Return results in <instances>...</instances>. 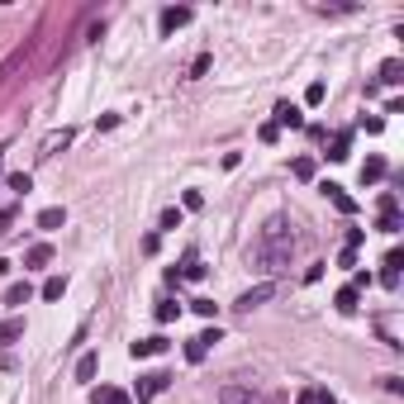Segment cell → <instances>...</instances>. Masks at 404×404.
Wrapping results in <instances>:
<instances>
[{
	"label": "cell",
	"mask_w": 404,
	"mask_h": 404,
	"mask_svg": "<svg viewBox=\"0 0 404 404\" xmlns=\"http://www.w3.org/2000/svg\"><path fill=\"white\" fill-rule=\"evenodd\" d=\"M190 309H195L200 319H215V314H219V304H215V300H190Z\"/></svg>",
	"instance_id": "obj_29"
},
{
	"label": "cell",
	"mask_w": 404,
	"mask_h": 404,
	"mask_svg": "<svg viewBox=\"0 0 404 404\" xmlns=\"http://www.w3.org/2000/svg\"><path fill=\"white\" fill-rule=\"evenodd\" d=\"M181 205H186V210H200V205H205V195H200V190H186V200H181Z\"/></svg>",
	"instance_id": "obj_35"
},
{
	"label": "cell",
	"mask_w": 404,
	"mask_h": 404,
	"mask_svg": "<svg viewBox=\"0 0 404 404\" xmlns=\"http://www.w3.org/2000/svg\"><path fill=\"white\" fill-rule=\"evenodd\" d=\"M181 24H190V5H166L162 10V33H176Z\"/></svg>",
	"instance_id": "obj_7"
},
{
	"label": "cell",
	"mask_w": 404,
	"mask_h": 404,
	"mask_svg": "<svg viewBox=\"0 0 404 404\" xmlns=\"http://www.w3.org/2000/svg\"><path fill=\"white\" fill-rule=\"evenodd\" d=\"M15 215H20V210H15V205H5V210H0V238H5V233H10V224H15Z\"/></svg>",
	"instance_id": "obj_30"
},
{
	"label": "cell",
	"mask_w": 404,
	"mask_h": 404,
	"mask_svg": "<svg viewBox=\"0 0 404 404\" xmlns=\"http://www.w3.org/2000/svg\"><path fill=\"white\" fill-rule=\"evenodd\" d=\"M362 242H366V228H348V247H352V252H357Z\"/></svg>",
	"instance_id": "obj_33"
},
{
	"label": "cell",
	"mask_w": 404,
	"mask_h": 404,
	"mask_svg": "<svg viewBox=\"0 0 404 404\" xmlns=\"http://www.w3.org/2000/svg\"><path fill=\"white\" fill-rule=\"evenodd\" d=\"M290 171H295V181H314V157H295Z\"/></svg>",
	"instance_id": "obj_28"
},
{
	"label": "cell",
	"mask_w": 404,
	"mask_h": 404,
	"mask_svg": "<svg viewBox=\"0 0 404 404\" xmlns=\"http://www.w3.org/2000/svg\"><path fill=\"white\" fill-rule=\"evenodd\" d=\"M166 385H171V376H166V371H148V376H138V404H148V400H157L162 390H166Z\"/></svg>",
	"instance_id": "obj_3"
},
{
	"label": "cell",
	"mask_w": 404,
	"mask_h": 404,
	"mask_svg": "<svg viewBox=\"0 0 404 404\" xmlns=\"http://www.w3.org/2000/svg\"><path fill=\"white\" fill-rule=\"evenodd\" d=\"M323 195H328V200H333V205H338L343 215H357V200H352V195L338 186V181H328V186H323Z\"/></svg>",
	"instance_id": "obj_9"
},
{
	"label": "cell",
	"mask_w": 404,
	"mask_h": 404,
	"mask_svg": "<svg viewBox=\"0 0 404 404\" xmlns=\"http://www.w3.org/2000/svg\"><path fill=\"white\" fill-rule=\"evenodd\" d=\"M5 186L20 190V195H29V190H33V176H29V171H15V176H5Z\"/></svg>",
	"instance_id": "obj_27"
},
{
	"label": "cell",
	"mask_w": 404,
	"mask_h": 404,
	"mask_svg": "<svg viewBox=\"0 0 404 404\" xmlns=\"http://www.w3.org/2000/svg\"><path fill=\"white\" fill-rule=\"evenodd\" d=\"M271 295H276V286H271V281H262V286H252L247 295H238V304H233V309H242V314H252V309H257V304H267Z\"/></svg>",
	"instance_id": "obj_4"
},
{
	"label": "cell",
	"mask_w": 404,
	"mask_h": 404,
	"mask_svg": "<svg viewBox=\"0 0 404 404\" xmlns=\"http://www.w3.org/2000/svg\"><path fill=\"white\" fill-rule=\"evenodd\" d=\"M0 176H5V166H0Z\"/></svg>",
	"instance_id": "obj_36"
},
{
	"label": "cell",
	"mask_w": 404,
	"mask_h": 404,
	"mask_svg": "<svg viewBox=\"0 0 404 404\" xmlns=\"http://www.w3.org/2000/svg\"><path fill=\"white\" fill-rule=\"evenodd\" d=\"M290 252H295V233H290V219L276 215L262 224V233H257V242H252V262L262 271H281L290 267Z\"/></svg>",
	"instance_id": "obj_1"
},
{
	"label": "cell",
	"mask_w": 404,
	"mask_h": 404,
	"mask_svg": "<svg viewBox=\"0 0 404 404\" xmlns=\"http://www.w3.org/2000/svg\"><path fill=\"white\" fill-rule=\"evenodd\" d=\"M380 176H385V157H366L362 162V186H376Z\"/></svg>",
	"instance_id": "obj_15"
},
{
	"label": "cell",
	"mask_w": 404,
	"mask_h": 404,
	"mask_svg": "<svg viewBox=\"0 0 404 404\" xmlns=\"http://www.w3.org/2000/svg\"><path fill=\"white\" fill-rule=\"evenodd\" d=\"M348 148H352V134H348V129H343V134H333V148H328V162H348V157H352Z\"/></svg>",
	"instance_id": "obj_17"
},
{
	"label": "cell",
	"mask_w": 404,
	"mask_h": 404,
	"mask_svg": "<svg viewBox=\"0 0 404 404\" xmlns=\"http://www.w3.org/2000/svg\"><path fill=\"white\" fill-rule=\"evenodd\" d=\"M72 138H77V134H72V129H62V134H48V138H43V157H53L57 148H67Z\"/></svg>",
	"instance_id": "obj_21"
},
{
	"label": "cell",
	"mask_w": 404,
	"mask_h": 404,
	"mask_svg": "<svg viewBox=\"0 0 404 404\" xmlns=\"http://www.w3.org/2000/svg\"><path fill=\"white\" fill-rule=\"evenodd\" d=\"M323 95H328V91H323V81H314V86L304 91V100H309V105H323Z\"/></svg>",
	"instance_id": "obj_32"
},
{
	"label": "cell",
	"mask_w": 404,
	"mask_h": 404,
	"mask_svg": "<svg viewBox=\"0 0 404 404\" xmlns=\"http://www.w3.org/2000/svg\"><path fill=\"white\" fill-rule=\"evenodd\" d=\"M67 295V276H48L43 281V300H62Z\"/></svg>",
	"instance_id": "obj_23"
},
{
	"label": "cell",
	"mask_w": 404,
	"mask_h": 404,
	"mask_svg": "<svg viewBox=\"0 0 404 404\" xmlns=\"http://www.w3.org/2000/svg\"><path fill=\"white\" fill-rule=\"evenodd\" d=\"M376 228H380V233H400V210H380Z\"/></svg>",
	"instance_id": "obj_25"
},
{
	"label": "cell",
	"mask_w": 404,
	"mask_h": 404,
	"mask_svg": "<svg viewBox=\"0 0 404 404\" xmlns=\"http://www.w3.org/2000/svg\"><path fill=\"white\" fill-rule=\"evenodd\" d=\"M176 276H186V281H200L205 276V267H200V252H186V262H181V271H171V281Z\"/></svg>",
	"instance_id": "obj_16"
},
{
	"label": "cell",
	"mask_w": 404,
	"mask_h": 404,
	"mask_svg": "<svg viewBox=\"0 0 404 404\" xmlns=\"http://www.w3.org/2000/svg\"><path fill=\"white\" fill-rule=\"evenodd\" d=\"M400 267H404V252H400V247H390V252H385V271H380V286H385V290L400 286Z\"/></svg>",
	"instance_id": "obj_6"
},
{
	"label": "cell",
	"mask_w": 404,
	"mask_h": 404,
	"mask_svg": "<svg viewBox=\"0 0 404 404\" xmlns=\"http://www.w3.org/2000/svg\"><path fill=\"white\" fill-rule=\"evenodd\" d=\"M153 314H157V323H171L176 314H181V304H176V300H157V309H153Z\"/></svg>",
	"instance_id": "obj_26"
},
{
	"label": "cell",
	"mask_w": 404,
	"mask_h": 404,
	"mask_svg": "<svg viewBox=\"0 0 404 404\" xmlns=\"http://www.w3.org/2000/svg\"><path fill=\"white\" fill-rule=\"evenodd\" d=\"M215 343H219V328H205L200 338H190V343H186V357H190V362H205Z\"/></svg>",
	"instance_id": "obj_5"
},
{
	"label": "cell",
	"mask_w": 404,
	"mask_h": 404,
	"mask_svg": "<svg viewBox=\"0 0 404 404\" xmlns=\"http://www.w3.org/2000/svg\"><path fill=\"white\" fill-rule=\"evenodd\" d=\"M162 228H181V210H176V205L162 210Z\"/></svg>",
	"instance_id": "obj_31"
},
{
	"label": "cell",
	"mask_w": 404,
	"mask_h": 404,
	"mask_svg": "<svg viewBox=\"0 0 404 404\" xmlns=\"http://www.w3.org/2000/svg\"><path fill=\"white\" fill-rule=\"evenodd\" d=\"M29 295H33V290H29V281H15V286L5 290V304H15V309H20V304H29Z\"/></svg>",
	"instance_id": "obj_22"
},
{
	"label": "cell",
	"mask_w": 404,
	"mask_h": 404,
	"mask_svg": "<svg viewBox=\"0 0 404 404\" xmlns=\"http://www.w3.org/2000/svg\"><path fill=\"white\" fill-rule=\"evenodd\" d=\"M62 224H67V210H43V215H38V228H43V233H53V228H62Z\"/></svg>",
	"instance_id": "obj_19"
},
{
	"label": "cell",
	"mask_w": 404,
	"mask_h": 404,
	"mask_svg": "<svg viewBox=\"0 0 404 404\" xmlns=\"http://www.w3.org/2000/svg\"><path fill=\"white\" fill-rule=\"evenodd\" d=\"M357 304H362V295H357L352 286H343V290L333 295V309H338V314H357Z\"/></svg>",
	"instance_id": "obj_14"
},
{
	"label": "cell",
	"mask_w": 404,
	"mask_h": 404,
	"mask_svg": "<svg viewBox=\"0 0 404 404\" xmlns=\"http://www.w3.org/2000/svg\"><path fill=\"white\" fill-rule=\"evenodd\" d=\"M91 404H134V400H129V390H119V385H100V390L91 395Z\"/></svg>",
	"instance_id": "obj_11"
},
{
	"label": "cell",
	"mask_w": 404,
	"mask_h": 404,
	"mask_svg": "<svg viewBox=\"0 0 404 404\" xmlns=\"http://www.w3.org/2000/svg\"><path fill=\"white\" fill-rule=\"evenodd\" d=\"M380 81H385V86H400L404 81V62L400 57H385V62H380V72H376Z\"/></svg>",
	"instance_id": "obj_13"
},
{
	"label": "cell",
	"mask_w": 404,
	"mask_h": 404,
	"mask_svg": "<svg viewBox=\"0 0 404 404\" xmlns=\"http://www.w3.org/2000/svg\"><path fill=\"white\" fill-rule=\"evenodd\" d=\"M219 404H271L257 385H224L219 390Z\"/></svg>",
	"instance_id": "obj_2"
},
{
	"label": "cell",
	"mask_w": 404,
	"mask_h": 404,
	"mask_svg": "<svg viewBox=\"0 0 404 404\" xmlns=\"http://www.w3.org/2000/svg\"><path fill=\"white\" fill-rule=\"evenodd\" d=\"M95 371H100V357H95V352H86V357L77 362V380H95Z\"/></svg>",
	"instance_id": "obj_20"
},
{
	"label": "cell",
	"mask_w": 404,
	"mask_h": 404,
	"mask_svg": "<svg viewBox=\"0 0 404 404\" xmlns=\"http://www.w3.org/2000/svg\"><path fill=\"white\" fill-rule=\"evenodd\" d=\"M48 262H53V247H48V242H33V247L24 252V267H29V271L48 267Z\"/></svg>",
	"instance_id": "obj_10"
},
{
	"label": "cell",
	"mask_w": 404,
	"mask_h": 404,
	"mask_svg": "<svg viewBox=\"0 0 404 404\" xmlns=\"http://www.w3.org/2000/svg\"><path fill=\"white\" fill-rule=\"evenodd\" d=\"M276 129H300L304 124V114H300V105H290V100H281L276 105V119H271Z\"/></svg>",
	"instance_id": "obj_8"
},
{
	"label": "cell",
	"mask_w": 404,
	"mask_h": 404,
	"mask_svg": "<svg viewBox=\"0 0 404 404\" xmlns=\"http://www.w3.org/2000/svg\"><path fill=\"white\" fill-rule=\"evenodd\" d=\"M20 338H24V319L0 323V343H20Z\"/></svg>",
	"instance_id": "obj_24"
},
{
	"label": "cell",
	"mask_w": 404,
	"mask_h": 404,
	"mask_svg": "<svg viewBox=\"0 0 404 404\" xmlns=\"http://www.w3.org/2000/svg\"><path fill=\"white\" fill-rule=\"evenodd\" d=\"M257 138H262V143H276V138H281V129H276V124H262V129H257Z\"/></svg>",
	"instance_id": "obj_34"
},
{
	"label": "cell",
	"mask_w": 404,
	"mask_h": 404,
	"mask_svg": "<svg viewBox=\"0 0 404 404\" xmlns=\"http://www.w3.org/2000/svg\"><path fill=\"white\" fill-rule=\"evenodd\" d=\"M295 404H338V400H333V395H328L323 385H304V390H300V400H295Z\"/></svg>",
	"instance_id": "obj_18"
},
{
	"label": "cell",
	"mask_w": 404,
	"mask_h": 404,
	"mask_svg": "<svg viewBox=\"0 0 404 404\" xmlns=\"http://www.w3.org/2000/svg\"><path fill=\"white\" fill-rule=\"evenodd\" d=\"M129 352H134V357H157V352H166V338H162V333H153V338H138Z\"/></svg>",
	"instance_id": "obj_12"
}]
</instances>
